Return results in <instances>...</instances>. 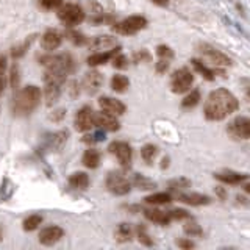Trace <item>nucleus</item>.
Segmentation results:
<instances>
[{"label": "nucleus", "instance_id": "7", "mask_svg": "<svg viewBox=\"0 0 250 250\" xmlns=\"http://www.w3.org/2000/svg\"><path fill=\"white\" fill-rule=\"evenodd\" d=\"M194 82V77H192V72L188 67H182L175 70L174 74H172V78H170V88L175 94H183V92H188L191 88V84Z\"/></svg>", "mask_w": 250, "mask_h": 250}, {"label": "nucleus", "instance_id": "5", "mask_svg": "<svg viewBox=\"0 0 250 250\" xmlns=\"http://www.w3.org/2000/svg\"><path fill=\"white\" fill-rule=\"evenodd\" d=\"M146 27H147V19L144 18V16H130V18L114 23L113 30L119 35L130 36V35L138 33V31H141Z\"/></svg>", "mask_w": 250, "mask_h": 250}, {"label": "nucleus", "instance_id": "37", "mask_svg": "<svg viewBox=\"0 0 250 250\" xmlns=\"http://www.w3.org/2000/svg\"><path fill=\"white\" fill-rule=\"evenodd\" d=\"M191 186V182L186 178H177V180H172V182H169V188L170 191H183L186 189V188Z\"/></svg>", "mask_w": 250, "mask_h": 250}, {"label": "nucleus", "instance_id": "41", "mask_svg": "<svg viewBox=\"0 0 250 250\" xmlns=\"http://www.w3.org/2000/svg\"><path fill=\"white\" fill-rule=\"evenodd\" d=\"M66 36H67L74 44H77V45H83V44L88 42V38H86L84 35H82V33H78V31H67V35H66Z\"/></svg>", "mask_w": 250, "mask_h": 250}, {"label": "nucleus", "instance_id": "14", "mask_svg": "<svg viewBox=\"0 0 250 250\" xmlns=\"http://www.w3.org/2000/svg\"><path fill=\"white\" fill-rule=\"evenodd\" d=\"M62 42V35L57 30H47L41 38V45L45 52L57 50Z\"/></svg>", "mask_w": 250, "mask_h": 250}, {"label": "nucleus", "instance_id": "20", "mask_svg": "<svg viewBox=\"0 0 250 250\" xmlns=\"http://www.w3.org/2000/svg\"><path fill=\"white\" fill-rule=\"evenodd\" d=\"M177 199L180 202H185L188 205H192V207H200V205H208L211 202V199L208 195H203V194H177Z\"/></svg>", "mask_w": 250, "mask_h": 250}, {"label": "nucleus", "instance_id": "50", "mask_svg": "<svg viewBox=\"0 0 250 250\" xmlns=\"http://www.w3.org/2000/svg\"><path fill=\"white\" fill-rule=\"evenodd\" d=\"M216 194L219 195V199H222V200L227 199V191L224 189L222 186H217V188H216Z\"/></svg>", "mask_w": 250, "mask_h": 250}, {"label": "nucleus", "instance_id": "45", "mask_svg": "<svg viewBox=\"0 0 250 250\" xmlns=\"http://www.w3.org/2000/svg\"><path fill=\"white\" fill-rule=\"evenodd\" d=\"M11 86L13 88H18L19 86V80H21V74H19V66L18 64H14L11 67Z\"/></svg>", "mask_w": 250, "mask_h": 250}, {"label": "nucleus", "instance_id": "13", "mask_svg": "<svg viewBox=\"0 0 250 250\" xmlns=\"http://www.w3.org/2000/svg\"><path fill=\"white\" fill-rule=\"evenodd\" d=\"M99 105L102 108V111L109 113L113 116H122L125 113V109H127L121 100L113 99V97H102L99 100Z\"/></svg>", "mask_w": 250, "mask_h": 250}, {"label": "nucleus", "instance_id": "10", "mask_svg": "<svg viewBox=\"0 0 250 250\" xmlns=\"http://www.w3.org/2000/svg\"><path fill=\"white\" fill-rule=\"evenodd\" d=\"M92 125H96L97 128L104 131H117L119 130V121L116 119V116L109 113H94L92 114Z\"/></svg>", "mask_w": 250, "mask_h": 250}, {"label": "nucleus", "instance_id": "16", "mask_svg": "<svg viewBox=\"0 0 250 250\" xmlns=\"http://www.w3.org/2000/svg\"><path fill=\"white\" fill-rule=\"evenodd\" d=\"M102 82H104V80H102V75L94 70V72H89V74L84 75L82 86H83V89L88 94H96L100 89Z\"/></svg>", "mask_w": 250, "mask_h": 250}, {"label": "nucleus", "instance_id": "23", "mask_svg": "<svg viewBox=\"0 0 250 250\" xmlns=\"http://www.w3.org/2000/svg\"><path fill=\"white\" fill-rule=\"evenodd\" d=\"M61 86L62 84H57V83H45V89H44V96H45V102L47 105H53L61 96Z\"/></svg>", "mask_w": 250, "mask_h": 250}, {"label": "nucleus", "instance_id": "4", "mask_svg": "<svg viewBox=\"0 0 250 250\" xmlns=\"http://www.w3.org/2000/svg\"><path fill=\"white\" fill-rule=\"evenodd\" d=\"M58 18L67 27H75L84 21V11L75 3H66L58 8Z\"/></svg>", "mask_w": 250, "mask_h": 250}, {"label": "nucleus", "instance_id": "35", "mask_svg": "<svg viewBox=\"0 0 250 250\" xmlns=\"http://www.w3.org/2000/svg\"><path fill=\"white\" fill-rule=\"evenodd\" d=\"M13 191H14V185L8 178H5L2 186H0V202H5L6 199H10Z\"/></svg>", "mask_w": 250, "mask_h": 250}, {"label": "nucleus", "instance_id": "46", "mask_svg": "<svg viewBox=\"0 0 250 250\" xmlns=\"http://www.w3.org/2000/svg\"><path fill=\"white\" fill-rule=\"evenodd\" d=\"M169 66H170L169 60H163V58H161L158 62H156V72H158V74H164V72H167Z\"/></svg>", "mask_w": 250, "mask_h": 250}, {"label": "nucleus", "instance_id": "48", "mask_svg": "<svg viewBox=\"0 0 250 250\" xmlns=\"http://www.w3.org/2000/svg\"><path fill=\"white\" fill-rule=\"evenodd\" d=\"M177 246L180 247V249H186V250H189V249H194V242L192 241H189V239H178L177 241Z\"/></svg>", "mask_w": 250, "mask_h": 250}, {"label": "nucleus", "instance_id": "34", "mask_svg": "<svg viewBox=\"0 0 250 250\" xmlns=\"http://www.w3.org/2000/svg\"><path fill=\"white\" fill-rule=\"evenodd\" d=\"M33 41H35V36H30V38H28V41H23L21 45L13 47L11 57H13V58H21V57H23V55H25V52L28 50V47L31 45V42H33Z\"/></svg>", "mask_w": 250, "mask_h": 250}, {"label": "nucleus", "instance_id": "39", "mask_svg": "<svg viewBox=\"0 0 250 250\" xmlns=\"http://www.w3.org/2000/svg\"><path fill=\"white\" fill-rule=\"evenodd\" d=\"M111 61H113V66L116 67V69H125L128 66V60H127V57L125 55H122L121 52H117L114 57L111 58Z\"/></svg>", "mask_w": 250, "mask_h": 250}, {"label": "nucleus", "instance_id": "42", "mask_svg": "<svg viewBox=\"0 0 250 250\" xmlns=\"http://www.w3.org/2000/svg\"><path fill=\"white\" fill-rule=\"evenodd\" d=\"M38 3L44 10H57L62 5V0H38Z\"/></svg>", "mask_w": 250, "mask_h": 250}, {"label": "nucleus", "instance_id": "8", "mask_svg": "<svg viewBox=\"0 0 250 250\" xmlns=\"http://www.w3.org/2000/svg\"><path fill=\"white\" fill-rule=\"evenodd\" d=\"M229 135L234 139H249L250 136V122L247 117L239 116L229 124Z\"/></svg>", "mask_w": 250, "mask_h": 250}, {"label": "nucleus", "instance_id": "1", "mask_svg": "<svg viewBox=\"0 0 250 250\" xmlns=\"http://www.w3.org/2000/svg\"><path fill=\"white\" fill-rule=\"evenodd\" d=\"M238 106V99L230 91L221 88L208 96L205 105H203V113H205L208 121H222L227 116L236 111Z\"/></svg>", "mask_w": 250, "mask_h": 250}, {"label": "nucleus", "instance_id": "2", "mask_svg": "<svg viewBox=\"0 0 250 250\" xmlns=\"http://www.w3.org/2000/svg\"><path fill=\"white\" fill-rule=\"evenodd\" d=\"M41 102V89L35 84H28L19 89L13 99V114L14 116H28L39 106Z\"/></svg>", "mask_w": 250, "mask_h": 250}, {"label": "nucleus", "instance_id": "18", "mask_svg": "<svg viewBox=\"0 0 250 250\" xmlns=\"http://www.w3.org/2000/svg\"><path fill=\"white\" fill-rule=\"evenodd\" d=\"M114 45H116V39L111 36H97L89 42L91 50L94 52H106L109 49H113Z\"/></svg>", "mask_w": 250, "mask_h": 250}, {"label": "nucleus", "instance_id": "31", "mask_svg": "<svg viewBox=\"0 0 250 250\" xmlns=\"http://www.w3.org/2000/svg\"><path fill=\"white\" fill-rule=\"evenodd\" d=\"M199 102H200V91H199V89H192V91L183 99V102H182V108H185V109H191V108H194V106H197V105H199Z\"/></svg>", "mask_w": 250, "mask_h": 250}, {"label": "nucleus", "instance_id": "11", "mask_svg": "<svg viewBox=\"0 0 250 250\" xmlns=\"http://www.w3.org/2000/svg\"><path fill=\"white\" fill-rule=\"evenodd\" d=\"M62 236H64V230H62L61 227L52 225V227H45V229L39 231L38 239L42 246H53V244H57Z\"/></svg>", "mask_w": 250, "mask_h": 250}, {"label": "nucleus", "instance_id": "44", "mask_svg": "<svg viewBox=\"0 0 250 250\" xmlns=\"http://www.w3.org/2000/svg\"><path fill=\"white\" fill-rule=\"evenodd\" d=\"M104 139H105V131L99 128V131L92 133V135H89V136H86L83 141H84V143L92 144V143H100V141H104Z\"/></svg>", "mask_w": 250, "mask_h": 250}, {"label": "nucleus", "instance_id": "36", "mask_svg": "<svg viewBox=\"0 0 250 250\" xmlns=\"http://www.w3.org/2000/svg\"><path fill=\"white\" fill-rule=\"evenodd\" d=\"M136 234H138V239H139L141 244H144V246H147V247L153 246V241H152V238L147 234V229H146V225L139 224V227L136 229Z\"/></svg>", "mask_w": 250, "mask_h": 250}, {"label": "nucleus", "instance_id": "43", "mask_svg": "<svg viewBox=\"0 0 250 250\" xmlns=\"http://www.w3.org/2000/svg\"><path fill=\"white\" fill-rule=\"evenodd\" d=\"M156 53H158V57L163 58V60L174 58V52H172V49L167 45H158V47H156Z\"/></svg>", "mask_w": 250, "mask_h": 250}, {"label": "nucleus", "instance_id": "52", "mask_svg": "<svg viewBox=\"0 0 250 250\" xmlns=\"http://www.w3.org/2000/svg\"><path fill=\"white\" fill-rule=\"evenodd\" d=\"M0 241H2V229H0Z\"/></svg>", "mask_w": 250, "mask_h": 250}, {"label": "nucleus", "instance_id": "47", "mask_svg": "<svg viewBox=\"0 0 250 250\" xmlns=\"http://www.w3.org/2000/svg\"><path fill=\"white\" fill-rule=\"evenodd\" d=\"M133 60H135V62H143V61H150L152 57H150V53H148V52L141 50L139 53H136L135 57H133Z\"/></svg>", "mask_w": 250, "mask_h": 250}, {"label": "nucleus", "instance_id": "15", "mask_svg": "<svg viewBox=\"0 0 250 250\" xmlns=\"http://www.w3.org/2000/svg\"><path fill=\"white\" fill-rule=\"evenodd\" d=\"M92 114H94V111L89 106H83L75 116V128L78 131H88L91 127H94Z\"/></svg>", "mask_w": 250, "mask_h": 250}, {"label": "nucleus", "instance_id": "30", "mask_svg": "<svg viewBox=\"0 0 250 250\" xmlns=\"http://www.w3.org/2000/svg\"><path fill=\"white\" fill-rule=\"evenodd\" d=\"M130 183H131V185H135L136 188H139V189H144V191H147V189H153V188H156V183H155V182H152V180H148V178H146L144 175H139V174L133 175V180H131Z\"/></svg>", "mask_w": 250, "mask_h": 250}, {"label": "nucleus", "instance_id": "33", "mask_svg": "<svg viewBox=\"0 0 250 250\" xmlns=\"http://www.w3.org/2000/svg\"><path fill=\"white\" fill-rule=\"evenodd\" d=\"M42 222V216H39V214H31L28 216L25 221H23V230L25 231H33L36 230L39 225H41Z\"/></svg>", "mask_w": 250, "mask_h": 250}, {"label": "nucleus", "instance_id": "19", "mask_svg": "<svg viewBox=\"0 0 250 250\" xmlns=\"http://www.w3.org/2000/svg\"><path fill=\"white\" fill-rule=\"evenodd\" d=\"M117 52H121V47H113V49H109L106 52H96L92 53L91 57L88 58V64L89 66H99V64H105L106 61L111 60Z\"/></svg>", "mask_w": 250, "mask_h": 250}, {"label": "nucleus", "instance_id": "28", "mask_svg": "<svg viewBox=\"0 0 250 250\" xmlns=\"http://www.w3.org/2000/svg\"><path fill=\"white\" fill-rule=\"evenodd\" d=\"M128 86H130V82H128V78L125 77V75H121V74H117L111 78V89L116 91V92H125L128 89Z\"/></svg>", "mask_w": 250, "mask_h": 250}, {"label": "nucleus", "instance_id": "9", "mask_svg": "<svg viewBox=\"0 0 250 250\" xmlns=\"http://www.w3.org/2000/svg\"><path fill=\"white\" fill-rule=\"evenodd\" d=\"M108 150L116 155V158H117V161L121 163L122 167H130L131 160H133V152H131L130 144L116 141V143L109 144Z\"/></svg>", "mask_w": 250, "mask_h": 250}, {"label": "nucleus", "instance_id": "27", "mask_svg": "<svg viewBox=\"0 0 250 250\" xmlns=\"http://www.w3.org/2000/svg\"><path fill=\"white\" fill-rule=\"evenodd\" d=\"M191 64H192V67L197 70L199 74H202V77L205 78V80H208V82H213L214 80V74H216V70L214 69H209V67H207L205 64H203L202 61H199V60H192L191 61Z\"/></svg>", "mask_w": 250, "mask_h": 250}, {"label": "nucleus", "instance_id": "6", "mask_svg": "<svg viewBox=\"0 0 250 250\" xmlns=\"http://www.w3.org/2000/svg\"><path fill=\"white\" fill-rule=\"evenodd\" d=\"M106 188L109 192H113L116 195H125L130 192L131 183L122 170H114L109 172L106 177Z\"/></svg>", "mask_w": 250, "mask_h": 250}, {"label": "nucleus", "instance_id": "32", "mask_svg": "<svg viewBox=\"0 0 250 250\" xmlns=\"http://www.w3.org/2000/svg\"><path fill=\"white\" fill-rule=\"evenodd\" d=\"M156 155H158V147L153 144H146L143 148H141V156H143V160L147 164H152L153 160L156 158Z\"/></svg>", "mask_w": 250, "mask_h": 250}, {"label": "nucleus", "instance_id": "51", "mask_svg": "<svg viewBox=\"0 0 250 250\" xmlns=\"http://www.w3.org/2000/svg\"><path fill=\"white\" fill-rule=\"evenodd\" d=\"M153 3L160 5V6H167L169 5V0H152Z\"/></svg>", "mask_w": 250, "mask_h": 250}, {"label": "nucleus", "instance_id": "22", "mask_svg": "<svg viewBox=\"0 0 250 250\" xmlns=\"http://www.w3.org/2000/svg\"><path fill=\"white\" fill-rule=\"evenodd\" d=\"M45 141H47V147H49L50 150H60V148L64 146L66 141H67V131L53 133V135H50Z\"/></svg>", "mask_w": 250, "mask_h": 250}, {"label": "nucleus", "instance_id": "29", "mask_svg": "<svg viewBox=\"0 0 250 250\" xmlns=\"http://www.w3.org/2000/svg\"><path fill=\"white\" fill-rule=\"evenodd\" d=\"M144 200L148 205H166V203L172 202V195L167 192H156V194L148 195Z\"/></svg>", "mask_w": 250, "mask_h": 250}, {"label": "nucleus", "instance_id": "26", "mask_svg": "<svg viewBox=\"0 0 250 250\" xmlns=\"http://www.w3.org/2000/svg\"><path fill=\"white\" fill-rule=\"evenodd\" d=\"M114 236L119 242H127L133 236V227L130 224H119L114 231Z\"/></svg>", "mask_w": 250, "mask_h": 250}, {"label": "nucleus", "instance_id": "17", "mask_svg": "<svg viewBox=\"0 0 250 250\" xmlns=\"http://www.w3.org/2000/svg\"><path fill=\"white\" fill-rule=\"evenodd\" d=\"M144 216L148 221H152L153 224H158V225H167L170 222V216L167 211H161L156 208H146Z\"/></svg>", "mask_w": 250, "mask_h": 250}, {"label": "nucleus", "instance_id": "12", "mask_svg": "<svg viewBox=\"0 0 250 250\" xmlns=\"http://www.w3.org/2000/svg\"><path fill=\"white\" fill-rule=\"evenodd\" d=\"M200 53L205 58H208L211 62H214L216 66H229V64H231V60L227 57L225 53L219 52L217 49H214V47H211L208 44H202L200 45Z\"/></svg>", "mask_w": 250, "mask_h": 250}, {"label": "nucleus", "instance_id": "24", "mask_svg": "<svg viewBox=\"0 0 250 250\" xmlns=\"http://www.w3.org/2000/svg\"><path fill=\"white\" fill-rule=\"evenodd\" d=\"M83 164L89 169H96L100 164V152L97 148H88L83 153Z\"/></svg>", "mask_w": 250, "mask_h": 250}, {"label": "nucleus", "instance_id": "49", "mask_svg": "<svg viewBox=\"0 0 250 250\" xmlns=\"http://www.w3.org/2000/svg\"><path fill=\"white\" fill-rule=\"evenodd\" d=\"M64 116H66V109H57V111H53V113H52L50 119L55 121V122H58V121H61Z\"/></svg>", "mask_w": 250, "mask_h": 250}, {"label": "nucleus", "instance_id": "38", "mask_svg": "<svg viewBox=\"0 0 250 250\" xmlns=\"http://www.w3.org/2000/svg\"><path fill=\"white\" fill-rule=\"evenodd\" d=\"M183 230H185L186 234H189V236H200V234L203 233L202 229H200V225H199V224H195L194 221L186 222L185 227H183Z\"/></svg>", "mask_w": 250, "mask_h": 250}, {"label": "nucleus", "instance_id": "3", "mask_svg": "<svg viewBox=\"0 0 250 250\" xmlns=\"http://www.w3.org/2000/svg\"><path fill=\"white\" fill-rule=\"evenodd\" d=\"M41 64L45 66V69H58L66 75L72 74L75 70V61L69 53H61V55H47V57L39 58Z\"/></svg>", "mask_w": 250, "mask_h": 250}, {"label": "nucleus", "instance_id": "21", "mask_svg": "<svg viewBox=\"0 0 250 250\" xmlns=\"http://www.w3.org/2000/svg\"><path fill=\"white\" fill-rule=\"evenodd\" d=\"M214 177L219 180V182L227 183V185H238L242 180H247V175L244 174H238V172L233 170H222V172H216Z\"/></svg>", "mask_w": 250, "mask_h": 250}, {"label": "nucleus", "instance_id": "25", "mask_svg": "<svg viewBox=\"0 0 250 250\" xmlns=\"http://www.w3.org/2000/svg\"><path fill=\"white\" fill-rule=\"evenodd\" d=\"M69 185L74 188V189H86L89 185V177L84 174V172H75L69 177Z\"/></svg>", "mask_w": 250, "mask_h": 250}, {"label": "nucleus", "instance_id": "40", "mask_svg": "<svg viewBox=\"0 0 250 250\" xmlns=\"http://www.w3.org/2000/svg\"><path fill=\"white\" fill-rule=\"evenodd\" d=\"M170 216V221H183V219H189V213L186 209L177 208V209H170L167 211Z\"/></svg>", "mask_w": 250, "mask_h": 250}]
</instances>
